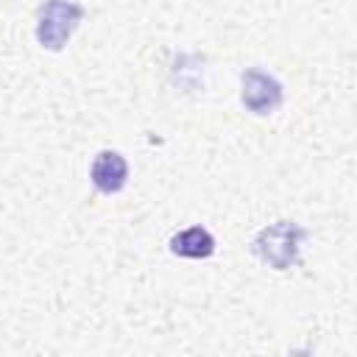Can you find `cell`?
I'll use <instances>...</instances> for the list:
<instances>
[{"instance_id":"cell-4","label":"cell","mask_w":357,"mask_h":357,"mask_svg":"<svg viewBox=\"0 0 357 357\" xmlns=\"http://www.w3.org/2000/svg\"><path fill=\"white\" fill-rule=\"evenodd\" d=\"M89 176H92V184H95L100 192L112 195V192H120V190L126 187L128 165H126V159H123L117 151H100V153L95 156V162H92Z\"/></svg>"},{"instance_id":"cell-2","label":"cell","mask_w":357,"mask_h":357,"mask_svg":"<svg viewBox=\"0 0 357 357\" xmlns=\"http://www.w3.org/2000/svg\"><path fill=\"white\" fill-rule=\"evenodd\" d=\"M84 20V8L73 0H47L39 8V20H36V39L42 47L47 50H61L73 31L78 28V22Z\"/></svg>"},{"instance_id":"cell-3","label":"cell","mask_w":357,"mask_h":357,"mask_svg":"<svg viewBox=\"0 0 357 357\" xmlns=\"http://www.w3.org/2000/svg\"><path fill=\"white\" fill-rule=\"evenodd\" d=\"M282 98H284L282 84H279L271 73H265V70H259V67H251V70L243 73V92H240V100H243V106H245L248 112H254V114H271V112L279 109Z\"/></svg>"},{"instance_id":"cell-5","label":"cell","mask_w":357,"mask_h":357,"mask_svg":"<svg viewBox=\"0 0 357 357\" xmlns=\"http://www.w3.org/2000/svg\"><path fill=\"white\" fill-rule=\"evenodd\" d=\"M170 251L184 259H206L215 251V237L201 226H190L170 237Z\"/></svg>"},{"instance_id":"cell-1","label":"cell","mask_w":357,"mask_h":357,"mask_svg":"<svg viewBox=\"0 0 357 357\" xmlns=\"http://www.w3.org/2000/svg\"><path fill=\"white\" fill-rule=\"evenodd\" d=\"M307 237V231L298 226V223H290V220H279L268 229H262L254 243H251V251L271 268L276 271H284L290 265L298 262V248H301V240Z\"/></svg>"}]
</instances>
